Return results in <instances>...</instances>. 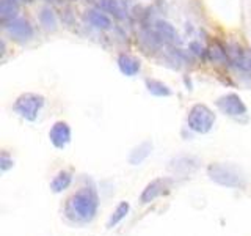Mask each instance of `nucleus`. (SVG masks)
I'll return each mask as SVG.
<instances>
[{
    "mask_svg": "<svg viewBox=\"0 0 251 236\" xmlns=\"http://www.w3.org/2000/svg\"><path fill=\"white\" fill-rule=\"evenodd\" d=\"M99 208V195L91 181L90 184L82 186L75 194H73L66 202L65 217L69 222L83 225L94 219Z\"/></svg>",
    "mask_w": 251,
    "mask_h": 236,
    "instance_id": "nucleus-1",
    "label": "nucleus"
},
{
    "mask_svg": "<svg viewBox=\"0 0 251 236\" xmlns=\"http://www.w3.org/2000/svg\"><path fill=\"white\" fill-rule=\"evenodd\" d=\"M207 175L214 183L226 187H243L247 183L245 175L242 173V170L232 164H223V162L210 164L207 167Z\"/></svg>",
    "mask_w": 251,
    "mask_h": 236,
    "instance_id": "nucleus-2",
    "label": "nucleus"
},
{
    "mask_svg": "<svg viewBox=\"0 0 251 236\" xmlns=\"http://www.w3.org/2000/svg\"><path fill=\"white\" fill-rule=\"evenodd\" d=\"M215 120H217V115L209 106L195 104L188 110L187 126H188V129H192L196 134H207L214 128Z\"/></svg>",
    "mask_w": 251,
    "mask_h": 236,
    "instance_id": "nucleus-3",
    "label": "nucleus"
},
{
    "mask_svg": "<svg viewBox=\"0 0 251 236\" xmlns=\"http://www.w3.org/2000/svg\"><path fill=\"white\" fill-rule=\"evenodd\" d=\"M44 96L38 93H22L21 96L14 101V112L19 117H22L27 121H35L41 109L44 107Z\"/></svg>",
    "mask_w": 251,
    "mask_h": 236,
    "instance_id": "nucleus-4",
    "label": "nucleus"
},
{
    "mask_svg": "<svg viewBox=\"0 0 251 236\" xmlns=\"http://www.w3.org/2000/svg\"><path fill=\"white\" fill-rule=\"evenodd\" d=\"M217 107L222 110V114L231 117V118H239L245 117L248 114V109L245 106V102L242 101V98L235 93H226L223 96H220L217 99Z\"/></svg>",
    "mask_w": 251,
    "mask_h": 236,
    "instance_id": "nucleus-5",
    "label": "nucleus"
},
{
    "mask_svg": "<svg viewBox=\"0 0 251 236\" xmlns=\"http://www.w3.org/2000/svg\"><path fill=\"white\" fill-rule=\"evenodd\" d=\"M3 27H5L6 33L10 35V38L13 39V41L19 43V44L28 43L35 35V30H33V27H31V24L27 19H22V18H18L11 22H8Z\"/></svg>",
    "mask_w": 251,
    "mask_h": 236,
    "instance_id": "nucleus-6",
    "label": "nucleus"
},
{
    "mask_svg": "<svg viewBox=\"0 0 251 236\" xmlns=\"http://www.w3.org/2000/svg\"><path fill=\"white\" fill-rule=\"evenodd\" d=\"M173 184H175V179L173 178H163L162 177V178L152 179L151 183L145 187L143 194H141V197H140V202L143 205L154 202L155 199H159V197H162L163 194H168L171 191Z\"/></svg>",
    "mask_w": 251,
    "mask_h": 236,
    "instance_id": "nucleus-7",
    "label": "nucleus"
},
{
    "mask_svg": "<svg viewBox=\"0 0 251 236\" xmlns=\"http://www.w3.org/2000/svg\"><path fill=\"white\" fill-rule=\"evenodd\" d=\"M71 137H73V132H71V126L66 121H57L53 123V126L49 131V139H50V144L58 148L63 149L69 145Z\"/></svg>",
    "mask_w": 251,
    "mask_h": 236,
    "instance_id": "nucleus-8",
    "label": "nucleus"
},
{
    "mask_svg": "<svg viewBox=\"0 0 251 236\" xmlns=\"http://www.w3.org/2000/svg\"><path fill=\"white\" fill-rule=\"evenodd\" d=\"M154 31H155V36L159 38L162 43L176 44L179 41V35L176 29L167 21H157L154 26Z\"/></svg>",
    "mask_w": 251,
    "mask_h": 236,
    "instance_id": "nucleus-9",
    "label": "nucleus"
},
{
    "mask_svg": "<svg viewBox=\"0 0 251 236\" xmlns=\"http://www.w3.org/2000/svg\"><path fill=\"white\" fill-rule=\"evenodd\" d=\"M118 63V68L120 71L127 77H133L140 73L141 69V63L137 57H133L130 54H120V57L116 60Z\"/></svg>",
    "mask_w": 251,
    "mask_h": 236,
    "instance_id": "nucleus-10",
    "label": "nucleus"
},
{
    "mask_svg": "<svg viewBox=\"0 0 251 236\" xmlns=\"http://www.w3.org/2000/svg\"><path fill=\"white\" fill-rule=\"evenodd\" d=\"M85 18L94 29L102 30V31L110 30L113 26V22L108 18V14H105L102 10H88L85 14Z\"/></svg>",
    "mask_w": 251,
    "mask_h": 236,
    "instance_id": "nucleus-11",
    "label": "nucleus"
},
{
    "mask_svg": "<svg viewBox=\"0 0 251 236\" xmlns=\"http://www.w3.org/2000/svg\"><path fill=\"white\" fill-rule=\"evenodd\" d=\"M19 0H0V22L6 26L8 22L18 19Z\"/></svg>",
    "mask_w": 251,
    "mask_h": 236,
    "instance_id": "nucleus-12",
    "label": "nucleus"
},
{
    "mask_svg": "<svg viewBox=\"0 0 251 236\" xmlns=\"http://www.w3.org/2000/svg\"><path fill=\"white\" fill-rule=\"evenodd\" d=\"M198 167V159L193 156H179L171 162L170 169L177 173H190Z\"/></svg>",
    "mask_w": 251,
    "mask_h": 236,
    "instance_id": "nucleus-13",
    "label": "nucleus"
},
{
    "mask_svg": "<svg viewBox=\"0 0 251 236\" xmlns=\"http://www.w3.org/2000/svg\"><path fill=\"white\" fill-rule=\"evenodd\" d=\"M152 151V144L151 142H143V144H140L138 147H135L132 149V153L129 156V162L132 165H138L143 161H146L149 154Z\"/></svg>",
    "mask_w": 251,
    "mask_h": 236,
    "instance_id": "nucleus-14",
    "label": "nucleus"
},
{
    "mask_svg": "<svg viewBox=\"0 0 251 236\" xmlns=\"http://www.w3.org/2000/svg\"><path fill=\"white\" fill-rule=\"evenodd\" d=\"M146 88L152 96L157 98H168L173 94L170 87L167 84H163L162 81H157V79H146Z\"/></svg>",
    "mask_w": 251,
    "mask_h": 236,
    "instance_id": "nucleus-15",
    "label": "nucleus"
},
{
    "mask_svg": "<svg viewBox=\"0 0 251 236\" xmlns=\"http://www.w3.org/2000/svg\"><path fill=\"white\" fill-rule=\"evenodd\" d=\"M99 6L102 11L108 13L110 16H113V18L118 21H123L126 18V13L123 10L120 0H99Z\"/></svg>",
    "mask_w": 251,
    "mask_h": 236,
    "instance_id": "nucleus-16",
    "label": "nucleus"
},
{
    "mask_svg": "<svg viewBox=\"0 0 251 236\" xmlns=\"http://www.w3.org/2000/svg\"><path fill=\"white\" fill-rule=\"evenodd\" d=\"M71 183H73V173L68 170H63L52 179L50 189H52V192L60 194L63 191H66V189L71 186Z\"/></svg>",
    "mask_w": 251,
    "mask_h": 236,
    "instance_id": "nucleus-17",
    "label": "nucleus"
},
{
    "mask_svg": "<svg viewBox=\"0 0 251 236\" xmlns=\"http://www.w3.org/2000/svg\"><path fill=\"white\" fill-rule=\"evenodd\" d=\"M129 209H130L129 203H127V202H121V203L116 206V209L112 212V216H110L108 222H107V227H108V228H113V227H116V225L120 224L121 220L126 217V216H127Z\"/></svg>",
    "mask_w": 251,
    "mask_h": 236,
    "instance_id": "nucleus-18",
    "label": "nucleus"
},
{
    "mask_svg": "<svg viewBox=\"0 0 251 236\" xmlns=\"http://www.w3.org/2000/svg\"><path fill=\"white\" fill-rule=\"evenodd\" d=\"M39 22L46 30L57 29V18H55V13L50 8H43V11L39 13Z\"/></svg>",
    "mask_w": 251,
    "mask_h": 236,
    "instance_id": "nucleus-19",
    "label": "nucleus"
},
{
    "mask_svg": "<svg viewBox=\"0 0 251 236\" xmlns=\"http://www.w3.org/2000/svg\"><path fill=\"white\" fill-rule=\"evenodd\" d=\"M13 165H14L13 157H10V154H8L6 151H3L2 156H0V169H2V172L10 170Z\"/></svg>",
    "mask_w": 251,
    "mask_h": 236,
    "instance_id": "nucleus-20",
    "label": "nucleus"
},
{
    "mask_svg": "<svg viewBox=\"0 0 251 236\" xmlns=\"http://www.w3.org/2000/svg\"><path fill=\"white\" fill-rule=\"evenodd\" d=\"M190 52L195 54L196 57H206V55H207V49H204V47L200 43H196V41L190 43Z\"/></svg>",
    "mask_w": 251,
    "mask_h": 236,
    "instance_id": "nucleus-21",
    "label": "nucleus"
},
{
    "mask_svg": "<svg viewBox=\"0 0 251 236\" xmlns=\"http://www.w3.org/2000/svg\"><path fill=\"white\" fill-rule=\"evenodd\" d=\"M19 2H24V3H31L33 0H19Z\"/></svg>",
    "mask_w": 251,
    "mask_h": 236,
    "instance_id": "nucleus-22",
    "label": "nucleus"
},
{
    "mask_svg": "<svg viewBox=\"0 0 251 236\" xmlns=\"http://www.w3.org/2000/svg\"><path fill=\"white\" fill-rule=\"evenodd\" d=\"M55 2H61V0H55Z\"/></svg>",
    "mask_w": 251,
    "mask_h": 236,
    "instance_id": "nucleus-23",
    "label": "nucleus"
}]
</instances>
